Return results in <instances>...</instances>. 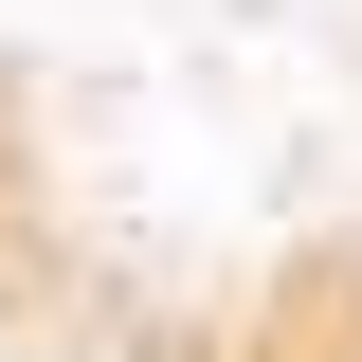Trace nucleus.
<instances>
[{
  "instance_id": "1",
  "label": "nucleus",
  "mask_w": 362,
  "mask_h": 362,
  "mask_svg": "<svg viewBox=\"0 0 362 362\" xmlns=\"http://www.w3.org/2000/svg\"><path fill=\"white\" fill-rule=\"evenodd\" d=\"M308 362H362V290H326V344H308Z\"/></svg>"
}]
</instances>
